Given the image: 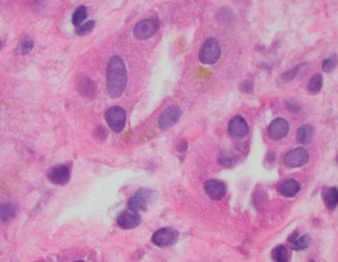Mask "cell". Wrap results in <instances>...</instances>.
<instances>
[{"mask_svg":"<svg viewBox=\"0 0 338 262\" xmlns=\"http://www.w3.org/2000/svg\"><path fill=\"white\" fill-rule=\"evenodd\" d=\"M127 69L124 61L119 56H113L107 66L106 83L107 91L111 98H119L127 85Z\"/></svg>","mask_w":338,"mask_h":262,"instance_id":"6da1fadb","label":"cell"},{"mask_svg":"<svg viewBox=\"0 0 338 262\" xmlns=\"http://www.w3.org/2000/svg\"><path fill=\"white\" fill-rule=\"evenodd\" d=\"M220 56V47L215 38H208L203 43L200 53L199 58L200 61L203 64L211 65L214 64Z\"/></svg>","mask_w":338,"mask_h":262,"instance_id":"7a4b0ae2","label":"cell"},{"mask_svg":"<svg viewBox=\"0 0 338 262\" xmlns=\"http://www.w3.org/2000/svg\"><path fill=\"white\" fill-rule=\"evenodd\" d=\"M105 120L112 131H123L126 124V113L123 108L114 106L109 108L105 113Z\"/></svg>","mask_w":338,"mask_h":262,"instance_id":"3957f363","label":"cell"},{"mask_svg":"<svg viewBox=\"0 0 338 262\" xmlns=\"http://www.w3.org/2000/svg\"><path fill=\"white\" fill-rule=\"evenodd\" d=\"M154 193L148 189H140L128 201V207L133 211H144L147 209L149 203L153 201Z\"/></svg>","mask_w":338,"mask_h":262,"instance_id":"277c9868","label":"cell"},{"mask_svg":"<svg viewBox=\"0 0 338 262\" xmlns=\"http://www.w3.org/2000/svg\"><path fill=\"white\" fill-rule=\"evenodd\" d=\"M179 232L172 227H164L157 230L153 236L152 241L155 245L160 247H167L175 244L178 241Z\"/></svg>","mask_w":338,"mask_h":262,"instance_id":"5b68a950","label":"cell"},{"mask_svg":"<svg viewBox=\"0 0 338 262\" xmlns=\"http://www.w3.org/2000/svg\"><path fill=\"white\" fill-rule=\"evenodd\" d=\"M159 29V23L156 19L148 18L138 22L134 27L133 33L137 39L145 40L152 37Z\"/></svg>","mask_w":338,"mask_h":262,"instance_id":"8992f818","label":"cell"},{"mask_svg":"<svg viewBox=\"0 0 338 262\" xmlns=\"http://www.w3.org/2000/svg\"><path fill=\"white\" fill-rule=\"evenodd\" d=\"M182 112L181 109L178 106H170L168 107L160 116L158 124H159V128L163 131L168 130L170 128H172L173 126H175L180 118H181Z\"/></svg>","mask_w":338,"mask_h":262,"instance_id":"52a82bcc","label":"cell"},{"mask_svg":"<svg viewBox=\"0 0 338 262\" xmlns=\"http://www.w3.org/2000/svg\"><path fill=\"white\" fill-rule=\"evenodd\" d=\"M309 160V154L304 148H296L289 151L283 159L284 165L288 168H299L304 166Z\"/></svg>","mask_w":338,"mask_h":262,"instance_id":"ba28073f","label":"cell"},{"mask_svg":"<svg viewBox=\"0 0 338 262\" xmlns=\"http://www.w3.org/2000/svg\"><path fill=\"white\" fill-rule=\"evenodd\" d=\"M47 178L54 185L64 186L70 180V171L67 166H56L49 170V172L47 173Z\"/></svg>","mask_w":338,"mask_h":262,"instance_id":"9c48e42d","label":"cell"},{"mask_svg":"<svg viewBox=\"0 0 338 262\" xmlns=\"http://www.w3.org/2000/svg\"><path fill=\"white\" fill-rule=\"evenodd\" d=\"M289 131V124L286 120L282 118H277L273 120L269 126L268 134L273 141H278L283 139Z\"/></svg>","mask_w":338,"mask_h":262,"instance_id":"30bf717a","label":"cell"},{"mask_svg":"<svg viewBox=\"0 0 338 262\" xmlns=\"http://www.w3.org/2000/svg\"><path fill=\"white\" fill-rule=\"evenodd\" d=\"M229 133L235 139H243L249 133V126L242 116L234 117L229 123Z\"/></svg>","mask_w":338,"mask_h":262,"instance_id":"8fae6325","label":"cell"},{"mask_svg":"<svg viewBox=\"0 0 338 262\" xmlns=\"http://www.w3.org/2000/svg\"><path fill=\"white\" fill-rule=\"evenodd\" d=\"M117 223L123 229H132L141 223V215L133 210L121 212L117 218Z\"/></svg>","mask_w":338,"mask_h":262,"instance_id":"7c38bea8","label":"cell"},{"mask_svg":"<svg viewBox=\"0 0 338 262\" xmlns=\"http://www.w3.org/2000/svg\"><path fill=\"white\" fill-rule=\"evenodd\" d=\"M204 191L212 200H219L224 197L227 188L226 185L219 180H209L204 184Z\"/></svg>","mask_w":338,"mask_h":262,"instance_id":"4fadbf2b","label":"cell"},{"mask_svg":"<svg viewBox=\"0 0 338 262\" xmlns=\"http://www.w3.org/2000/svg\"><path fill=\"white\" fill-rule=\"evenodd\" d=\"M77 91L85 98H93L96 95V86L88 77H81L77 82Z\"/></svg>","mask_w":338,"mask_h":262,"instance_id":"5bb4252c","label":"cell"},{"mask_svg":"<svg viewBox=\"0 0 338 262\" xmlns=\"http://www.w3.org/2000/svg\"><path fill=\"white\" fill-rule=\"evenodd\" d=\"M300 191V185L293 179L283 181L279 186V193L285 197H294Z\"/></svg>","mask_w":338,"mask_h":262,"instance_id":"9a60e30c","label":"cell"},{"mask_svg":"<svg viewBox=\"0 0 338 262\" xmlns=\"http://www.w3.org/2000/svg\"><path fill=\"white\" fill-rule=\"evenodd\" d=\"M288 242L291 243L294 250H304L310 244V237L307 234L298 237V233L294 232L288 237Z\"/></svg>","mask_w":338,"mask_h":262,"instance_id":"2e32d148","label":"cell"},{"mask_svg":"<svg viewBox=\"0 0 338 262\" xmlns=\"http://www.w3.org/2000/svg\"><path fill=\"white\" fill-rule=\"evenodd\" d=\"M322 197L325 205L329 209H333L338 205L337 188H325L322 192Z\"/></svg>","mask_w":338,"mask_h":262,"instance_id":"e0dca14e","label":"cell"},{"mask_svg":"<svg viewBox=\"0 0 338 262\" xmlns=\"http://www.w3.org/2000/svg\"><path fill=\"white\" fill-rule=\"evenodd\" d=\"M16 215V206L12 203L4 202L0 204V219L3 222H8Z\"/></svg>","mask_w":338,"mask_h":262,"instance_id":"ac0fdd59","label":"cell"},{"mask_svg":"<svg viewBox=\"0 0 338 262\" xmlns=\"http://www.w3.org/2000/svg\"><path fill=\"white\" fill-rule=\"evenodd\" d=\"M313 135H314V130L312 126L305 125L298 129V131L296 133V140L300 144H307L311 142Z\"/></svg>","mask_w":338,"mask_h":262,"instance_id":"d6986e66","label":"cell"},{"mask_svg":"<svg viewBox=\"0 0 338 262\" xmlns=\"http://www.w3.org/2000/svg\"><path fill=\"white\" fill-rule=\"evenodd\" d=\"M322 85H323L322 76L319 75V74H316L309 80V82L307 84V92L310 95H316L321 90Z\"/></svg>","mask_w":338,"mask_h":262,"instance_id":"ffe728a7","label":"cell"},{"mask_svg":"<svg viewBox=\"0 0 338 262\" xmlns=\"http://www.w3.org/2000/svg\"><path fill=\"white\" fill-rule=\"evenodd\" d=\"M271 257L274 262H288V253L286 247L283 245L276 246L271 252Z\"/></svg>","mask_w":338,"mask_h":262,"instance_id":"44dd1931","label":"cell"},{"mask_svg":"<svg viewBox=\"0 0 338 262\" xmlns=\"http://www.w3.org/2000/svg\"><path fill=\"white\" fill-rule=\"evenodd\" d=\"M87 17V9L85 6H79L75 12L73 13L72 16V22L75 26H80L82 24V22H84V20Z\"/></svg>","mask_w":338,"mask_h":262,"instance_id":"7402d4cb","label":"cell"},{"mask_svg":"<svg viewBox=\"0 0 338 262\" xmlns=\"http://www.w3.org/2000/svg\"><path fill=\"white\" fill-rule=\"evenodd\" d=\"M235 162H236V157L232 152L226 151V152L220 153L218 156V163L223 167L231 168L235 165Z\"/></svg>","mask_w":338,"mask_h":262,"instance_id":"603a6c76","label":"cell"},{"mask_svg":"<svg viewBox=\"0 0 338 262\" xmlns=\"http://www.w3.org/2000/svg\"><path fill=\"white\" fill-rule=\"evenodd\" d=\"M95 27V21L90 20L85 22L84 24H81L80 26L77 27L76 29V34L79 36H83V35H87L89 34Z\"/></svg>","mask_w":338,"mask_h":262,"instance_id":"cb8c5ba5","label":"cell"},{"mask_svg":"<svg viewBox=\"0 0 338 262\" xmlns=\"http://www.w3.org/2000/svg\"><path fill=\"white\" fill-rule=\"evenodd\" d=\"M33 46H34L33 40L29 37H25L19 43V51L20 53L26 55L33 49Z\"/></svg>","mask_w":338,"mask_h":262,"instance_id":"d4e9b609","label":"cell"},{"mask_svg":"<svg viewBox=\"0 0 338 262\" xmlns=\"http://www.w3.org/2000/svg\"><path fill=\"white\" fill-rule=\"evenodd\" d=\"M299 68H300V67L297 66V67H295V68H293V69H291V70H289V71L283 73V74L280 76V78H279V83L284 84V83H288V82L292 81V80L297 76V74H298V72H299Z\"/></svg>","mask_w":338,"mask_h":262,"instance_id":"484cf974","label":"cell"},{"mask_svg":"<svg viewBox=\"0 0 338 262\" xmlns=\"http://www.w3.org/2000/svg\"><path fill=\"white\" fill-rule=\"evenodd\" d=\"M336 64H337V60L336 58H328L326 60L323 61L322 63V70L326 73H329L331 71H333L336 67Z\"/></svg>","mask_w":338,"mask_h":262,"instance_id":"4316f807","label":"cell"},{"mask_svg":"<svg viewBox=\"0 0 338 262\" xmlns=\"http://www.w3.org/2000/svg\"><path fill=\"white\" fill-rule=\"evenodd\" d=\"M253 90V85L250 82H244L241 85V91L245 92V93H250Z\"/></svg>","mask_w":338,"mask_h":262,"instance_id":"83f0119b","label":"cell"},{"mask_svg":"<svg viewBox=\"0 0 338 262\" xmlns=\"http://www.w3.org/2000/svg\"><path fill=\"white\" fill-rule=\"evenodd\" d=\"M287 108L291 112H297L299 110V105L296 102H289L287 104Z\"/></svg>","mask_w":338,"mask_h":262,"instance_id":"f1b7e54d","label":"cell"},{"mask_svg":"<svg viewBox=\"0 0 338 262\" xmlns=\"http://www.w3.org/2000/svg\"><path fill=\"white\" fill-rule=\"evenodd\" d=\"M1 48H2V42L0 41V50H1Z\"/></svg>","mask_w":338,"mask_h":262,"instance_id":"f546056e","label":"cell"},{"mask_svg":"<svg viewBox=\"0 0 338 262\" xmlns=\"http://www.w3.org/2000/svg\"><path fill=\"white\" fill-rule=\"evenodd\" d=\"M336 162H337V164H338V156H337V158H336Z\"/></svg>","mask_w":338,"mask_h":262,"instance_id":"4dcf8cb0","label":"cell"},{"mask_svg":"<svg viewBox=\"0 0 338 262\" xmlns=\"http://www.w3.org/2000/svg\"><path fill=\"white\" fill-rule=\"evenodd\" d=\"M311 262H315L314 260H311Z\"/></svg>","mask_w":338,"mask_h":262,"instance_id":"1f68e13d","label":"cell"},{"mask_svg":"<svg viewBox=\"0 0 338 262\" xmlns=\"http://www.w3.org/2000/svg\"><path fill=\"white\" fill-rule=\"evenodd\" d=\"M76 262H84V261H76Z\"/></svg>","mask_w":338,"mask_h":262,"instance_id":"d6a6232c","label":"cell"}]
</instances>
